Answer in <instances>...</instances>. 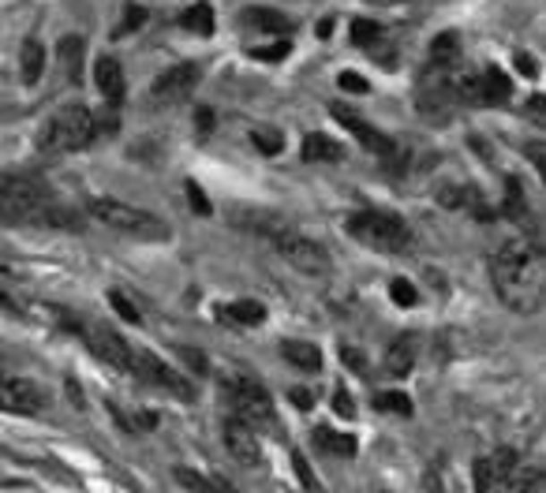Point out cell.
Instances as JSON below:
<instances>
[{
  "label": "cell",
  "mask_w": 546,
  "mask_h": 493,
  "mask_svg": "<svg viewBox=\"0 0 546 493\" xmlns=\"http://www.w3.org/2000/svg\"><path fill=\"white\" fill-rule=\"evenodd\" d=\"M300 154H303L307 165H333V161H341V157H345V146H341L337 139H329V135L311 132V135H303Z\"/></svg>",
  "instance_id": "ac0fdd59"
},
{
  "label": "cell",
  "mask_w": 546,
  "mask_h": 493,
  "mask_svg": "<svg viewBox=\"0 0 546 493\" xmlns=\"http://www.w3.org/2000/svg\"><path fill=\"white\" fill-rule=\"evenodd\" d=\"M90 217L113 232L139 235V240H165V235H169V228H165L161 217H154L150 209H139V206L120 202V199H94Z\"/></svg>",
  "instance_id": "8992f818"
},
{
  "label": "cell",
  "mask_w": 546,
  "mask_h": 493,
  "mask_svg": "<svg viewBox=\"0 0 546 493\" xmlns=\"http://www.w3.org/2000/svg\"><path fill=\"white\" fill-rule=\"evenodd\" d=\"M251 139H255V146L262 149V154H269V157L285 149V139H281L277 127H255V132H251Z\"/></svg>",
  "instance_id": "1f68e13d"
},
{
  "label": "cell",
  "mask_w": 546,
  "mask_h": 493,
  "mask_svg": "<svg viewBox=\"0 0 546 493\" xmlns=\"http://www.w3.org/2000/svg\"><path fill=\"white\" fill-rule=\"evenodd\" d=\"M337 82H341V90H348V94H367V90H371V87H367V79H360L355 72H345Z\"/></svg>",
  "instance_id": "f35d334b"
},
{
  "label": "cell",
  "mask_w": 546,
  "mask_h": 493,
  "mask_svg": "<svg viewBox=\"0 0 546 493\" xmlns=\"http://www.w3.org/2000/svg\"><path fill=\"white\" fill-rule=\"evenodd\" d=\"M109 307L124 318V321H128V326H142V310H139V303H132V299L128 295H124V292H109Z\"/></svg>",
  "instance_id": "4dcf8cb0"
},
{
  "label": "cell",
  "mask_w": 546,
  "mask_h": 493,
  "mask_svg": "<svg viewBox=\"0 0 546 493\" xmlns=\"http://www.w3.org/2000/svg\"><path fill=\"white\" fill-rule=\"evenodd\" d=\"M456 82H460V64H456V68H446V64H427L423 75H419V90H415L419 113H423V116L449 113L453 105L460 101Z\"/></svg>",
  "instance_id": "9c48e42d"
},
{
  "label": "cell",
  "mask_w": 546,
  "mask_h": 493,
  "mask_svg": "<svg viewBox=\"0 0 546 493\" xmlns=\"http://www.w3.org/2000/svg\"><path fill=\"white\" fill-rule=\"evenodd\" d=\"M199 64H173V68H165L158 79H154V87H150V98L158 105H176L183 98H192V90L199 87Z\"/></svg>",
  "instance_id": "7c38bea8"
},
{
  "label": "cell",
  "mask_w": 546,
  "mask_h": 493,
  "mask_svg": "<svg viewBox=\"0 0 546 493\" xmlns=\"http://www.w3.org/2000/svg\"><path fill=\"white\" fill-rule=\"evenodd\" d=\"M19 75H23L27 87H34V82L46 75V49H41V41L30 38L23 49H19Z\"/></svg>",
  "instance_id": "cb8c5ba5"
},
{
  "label": "cell",
  "mask_w": 546,
  "mask_h": 493,
  "mask_svg": "<svg viewBox=\"0 0 546 493\" xmlns=\"http://www.w3.org/2000/svg\"><path fill=\"white\" fill-rule=\"evenodd\" d=\"M180 355H183L187 362H192V367H195V370H206V355H202V352H192V348H180Z\"/></svg>",
  "instance_id": "b9f144b4"
},
{
  "label": "cell",
  "mask_w": 546,
  "mask_h": 493,
  "mask_svg": "<svg viewBox=\"0 0 546 493\" xmlns=\"http://www.w3.org/2000/svg\"><path fill=\"white\" fill-rule=\"evenodd\" d=\"M98 135V120L87 105H64L56 109L38 132V154L60 157V154H75V149L90 146Z\"/></svg>",
  "instance_id": "3957f363"
},
{
  "label": "cell",
  "mask_w": 546,
  "mask_h": 493,
  "mask_svg": "<svg viewBox=\"0 0 546 493\" xmlns=\"http://www.w3.org/2000/svg\"><path fill=\"white\" fill-rule=\"evenodd\" d=\"M345 232L352 235V240H360L363 247L382 251V254H405L412 247V228L397 217V213H386V209L348 213Z\"/></svg>",
  "instance_id": "277c9868"
},
{
  "label": "cell",
  "mask_w": 546,
  "mask_h": 493,
  "mask_svg": "<svg viewBox=\"0 0 546 493\" xmlns=\"http://www.w3.org/2000/svg\"><path fill=\"white\" fill-rule=\"evenodd\" d=\"M87 340H90V352H94L101 362H109V367H116V370L128 374L132 344H128V340H124L116 329H109V326H90V329H87Z\"/></svg>",
  "instance_id": "9a60e30c"
},
{
  "label": "cell",
  "mask_w": 546,
  "mask_h": 493,
  "mask_svg": "<svg viewBox=\"0 0 546 493\" xmlns=\"http://www.w3.org/2000/svg\"><path fill=\"white\" fill-rule=\"evenodd\" d=\"M491 281L498 299L513 314H535L542 307V281H546L542 243L535 235H513V240H506L491 262Z\"/></svg>",
  "instance_id": "6da1fadb"
},
{
  "label": "cell",
  "mask_w": 546,
  "mask_h": 493,
  "mask_svg": "<svg viewBox=\"0 0 546 493\" xmlns=\"http://www.w3.org/2000/svg\"><path fill=\"white\" fill-rule=\"evenodd\" d=\"M348 34H352V46H360V49H371V46H378L382 41V27L374 23V19H352V27H348Z\"/></svg>",
  "instance_id": "f1b7e54d"
},
{
  "label": "cell",
  "mask_w": 546,
  "mask_h": 493,
  "mask_svg": "<svg viewBox=\"0 0 546 493\" xmlns=\"http://www.w3.org/2000/svg\"><path fill=\"white\" fill-rule=\"evenodd\" d=\"M513 98V79L501 68H487L475 75V105H501Z\"/></svg>",
  "instance_id": "2e32d148"
},
{
  "label": "cell",
  "mask_w": 546,
  "mask_h": 493,
  "mask_svg": "<svg viewBox=\"0 0 546 493\" xmlns=\"http://www.w3.org/2000/svg\"><path fill=\"white\" fill-rule=\"evenodd\" d=\"M288 49H292V41H273L269 49H251V56L255 60H281V56H288Z\"/></svg>",
  "instance_id": "74e56055"
},
{
  "label": "cell",
  "mask_w": 546,
  "mask_h": 493,
  "mask_svg": "<svg viewBox=\"0 0 546 493\" xmlns=\"http://www.w3.org/2000/svg\"><path fill=\"white\" fill-rule=\"evenodd\" d=\"M535 489H539V471H524L513 448H498V453L475 460V493H535Z\"/></svg>",
  "instance_id": "5b68a950"
},
{
  "label": "cell",
  "mask_w": 546,
  "mask_h": 493,
  "mask_svg": "<svg viewBox=\"0 0 546 493\" xmlns=\"http://www.w3.org/2000/svg\"><path fill=\"white\" fill-rule=\"evenodd\" d=\"M281 355L300 370H319L322 367V352H319V344H311V340H285Z\"/></svg>",
  "instance_id": "d4e9b609"
},
{
  "label": "cell",
  "mask_w": 546,
  "mask_h": 493,
  "mask_svg": "<svg viewBox=\"0 0 546 493\" xmlns=\"http://www.w3.org/2000/svg\"><path fill=\"white\" fill-rule=\"evenodd\" d=\"M82 46L87 41L68 34V38H60V46H56V64H60V72H64V82H75L79 79V68H82Z\"/></svg>",
  "instance_id": "603a6c76"
},
{
  "label": "cell",
  "mask_w": 546,
  "mask_h": 493,
  "mask_svg": "<svg viewBox=\"0 0 546 493\" xmlns=\"http://www.w3.org/2000/svg\"><path fill=\"white\" fill-rule=\"evenodd\" d=\"M236 225L251 228V232H262V235H269V240L288 228V221L277 217V213H269V209H236Z\"/></svg>",
  "instance_id": "44dd1931"
},
{
  "label": "cell",
  "mask_w": 546,
  "mask_h": 493,
  "mask_svg": "<svg viewBox=\"0 0 546 493\" xmlns=\"http://www.w3.org/2000/svg\"><path fill=\"white\" fill-rule=\"evenodd\" d=\"M221 393L228 400V412H233V419L247 422L251 430H259V426L273 422V396L266 385H259L255 378L247 374H228L221 381Z\"/></svg>",
  "instance_id": "52a82bcc"
},
{
  "label": "cell",
  "mask_w": 546,
  "mask_h": 493,
  "mask_svg": "<svg viewBox=\"0 0 546 493\" xmlns=\"http://www.w3.org/2000/svg\"><path fill=\"white\" fill-rule=\"evenodd\" d=\"M94 82H98V90L105 94V101H109V105H120L124 101V68H120L116 56H98V64H94Z\"/></svg>",
  "instance_id": "e0dca14e"
},
{
  "label": "cell",
  "mask_w": 546,
  "mask_h": 493,
  "mask_svg": "<svg viewBox=\"0 0 546 493\" xmlns=\"http://www.w3.org/2000/svg\"><path fill=\"white\" fill-rule=\"evenodd\" d=\"M288 396L296 400V407H303V412H307V407H311V393H307V389H292Z\"/></svg>",
  "instance_id": "7bdbcfd3"
},
{
  "label": "cell",
  "mask_w": 546,
  "mask_h": 493,
  "mask_svg": "<svg viewBox=\"0 0 546 493\" xmlns=\"http://www.w3.org/2000/svg\"><path fill=\"white\" fill-rule=\"evenodd\" d=\"M273 247H277V254L292 266V269H300L307 276H326L333 269V259H329V251L319 243V240H311V235L296 232V228H285L273 235Z\"/></svg>",
  "instance_id": "ba28073f"
},
{
  "label": "cell",
  "mask_w": 546,
  "mask_h": 493,
  "mask_svg": "<svg viewBox=\"0 0 546 493\" xmlns=\"http://www.w3.org/2000/svg\"><path fill=\"white\" fill-rule=\"evenodd\" d=\"M180 27L195 30V34H214V8H209L206 0H199V4H192L180 15Z\"/></svg>",
  "instance_id": "83f0119b"
},
{
  "label": "cell",
  "mask_w": 546,
  "mask_h": 493,
  "mask_svg": "<svg viewBox=\"0 0 546 493\" xmlns=\"http://www.w3.org/2000/svg\"><path fill=\"white\" fill-rule=\"evenodd\" d=\"M516 64H520V72H528V75H535V72H539V64H535L532 56H516Z\"/></svg>",
  "instance_id": "ee69618b"
},
{
  "label": "cell",
  "mask_w": 546,
  "mask_h": 493,
  "mask_svg": "<svg viewBox=\"0 0 546 493\" xmlns=\"http://www.w3.org/2000/svg\"><path fill=\"white\" fill-rule=\"evenodd\" d=\"M128 374H135L139 381L154 385V389L169 393V396H176V400H192V396H195V385L187 381V378H183L180 370H173L169 362H161V359H158L154 352H146V348H139V344H132Z\"/></svg>",
  "instance_id": "30bf717a"
},
{
  "label": "cell",
  "mask_w": 546,
  "mask_h": 493,
  "mask_svg": "<svg viewBox=\"0 0 546 493\" xmlns=\"http://www.w3.org/2000/svg\"><path fill=\"white\" fill-rule=\"evenodd\" d=\"M225 448H228V453H233V460L243 463V467H259V463H262V441H259V430H251L247 422H240V419H233V415H228V422H225Z\"/></svg>",
  "instance_id": "5bb4252c"
},
{
  "label": "cell",
  "mask_w": 546,
  "mask_h": 493,
  "mask_svg": "<svg viewBox=\"0 0 546 493\" xmlns=\"http://www.w3.org/2000/svg\"><path fill=\"white\" fill-rule=\"evenodd\" d=\"M333 116H337V120L348 127V132L371 149V154H378V157L389 161V165H393V161H401V146H397L389 135L378 132V127H371L363 116H355V113H348V109H341V105H333Z\"/></svg>",
  "instance_id": "4fadbf2b"
},
{
  "label": "cell",
  "mask_w": 546,
  "mask_h": 493,
  "mask_svg": "<svg viewBox=\"0 0 546 493\" xmlns=\"http://www.w3.org/2000/svg\"><path fill=\"white\" fill-rule=\"evenodd\" d=\"M292 467H296V479L303 482V489H319V479H314V471H311V463H307V456L300 453V448H292Z\"/></svg>",
  "instance_id": "d6a6232c"
},
{
  "label": "cell",
  "mask_w": 546,
  "mask_h": 493,
  "mask_svg": "<svg viewBox=\"0 0 546 493\" xmlns=\"http://www.w3.org/2000/svg\"><path fill=\"white\" fill-rule=\"evenodd\" d=\"M509 195H506V213H513V217H524V195H520V183L509 180Z\"/></svg>",
  "instance_id": "8d00e7d4"
},
{
  "label": "cell",
  "mask_w": 546,
  "mask_h": 493,
  "mask_svg": "<svg viewBox=\"0 0 546 493\" xmlns=\"http://www.w3.org/2000/svg\"><path fill=\"white\" fill-rule=\"evenodd\" d=\"M314 445H319L322 453H329V456H341V460H352L355 453H360V445H355L352 434L329 430V426H322V430H314Z\"/></svg>",
  "instance_id": "7402d4cb"
},
{
  "label": "cell",
  "mask_w": 546,
  "mask_h": 493,
  "mask_svg": "<svg viewBox=\"0 0 546 493\" xmlns=\"http://www.w3.org/2000/svg\"><path fill=\"white\" fill-rule=\"evenodd\" d=\"M221 314L228 321H236V326H262V321H266V307L255 303V299H236V303L221 307Z\"/></svg>",
  "instance_id": "484cf974"
},
{
  "label": "cell",
  "mask_w": 546,
  "mask_h": 493,
  "mask_svg": "<svg viewBox=\"0 0 546 493\" xmlns=\"http://www.w3.org/2000/svg\"><path fill=\"white\" fill-rule=\"evenodd\" d=\"M195 127H199V135H209V127H214V113H209L206 105L195 113Z\"/></svg>",
  "instance_id": "60d3db41"
},
{
  "label": "cell",
  "mask_w": 546,
  "mask_h": 493,
  "mask_svg": "<svg viewBox=\"0 0 546 493\" xmlns=\"http://www.w3.org/2000/svg\"><path fill=\"white\" fill-rule=\"evenodd\" d=\"M46 407V393L34 381L0 370V412L8 415H38Z\"/></svg>",
  "instance_id": "8fae6325"
},
{
  "label": "cell",
  "mask_w": 546,
  "mask_h": 493,
  "mask_svg": "<svg viewBox=\"0 0 546 493\" xmlns=\"http://www.w3.org/2000/svg\"><path fill=\"white\" fill-rule=\"evenodd\" d=\"M333 412H337L341 419H352V415H355V404H352V396L345 393V385H337V389H333Z\"/></svg>",
  "instance_id": "d590c367"
},
{
  "label": "cell",
  "mask_w": 546,
  "mask_h": 493,
  "mask_svg": "<svg viewBox=\"0 0 546 493\" xmlns=\"http://www.w3.org/2000/svg\"><path fill=\"white\" fill-rule=\"evenodd\" d=\"M389 295H393L397 307H412V303H415V288L405 281V276H397V281L389 285Z\"/></svg>",
  "instance_id": "e575fe53"
},
{
  "label": "cell",
  "mask_w": 546,
  "mask_h": 493,
  "mask_svg": "<svg viewBox=\"0 0 546 493\" xmlns=\"http://www.w3.org/2000/svg\"><path fill=\"white\" fill-rule=\"evenodd\" d=\"M146 23V8H139V4H128L124 8V23L116 27V34L124 38V34H132V30H139Z\"/></svg>",
  "instance_id": "836d02e7"
},
{
  "label": "cell",
  "mask_w": 546,
  "mask_h": 493,
  "mask_svg": "<svg viewBox=\"0 0 546 493\" xmlns=\"http://www.w3.org/2000/svg\"><path fill=\"white\" fill-rule=\"evenodd\" d=\"M187 195H192V209L195 213H209V202H206V195H202L195 183H187Z\"/></svg>",
  "instance_id": "ab89813d"
},
{
  "label": "cell",
  "mask_w": 546,
  "mask_h": 493,
  "mask_svg": "<svg viewBox=\"0 0 546 493\" xmlns=\"http://www.w3.org/2000/svg\"><path fill=\"white\" fill-rule=\"evenodd\" d=\"M412 367H415V336H397L386 352V374L405 378Z\"/></svg>",
  "instance_id": "ffe728a7"
},
{
  "label": "cell",
  "mask_w": 546,
  "mask_h": 493,
  "mask_svg": "<svg viewBox=\"0 0 546 493\" xmlns=\"http://www.w3.org/2000/svg\"><path fill=\"white\" fill-rule=\"evenodd\" d=\"M374 407L378 412H389V415H412V396L408 393H378V400H374Z\"/></svg>",
  "instance_id": "f546056e"
},
{
  "label": "cell",
  "mask_w": 546,
  "mask_h": 493,
  "mask_svg": "<svg viewBox=\"0 0 546 493\" xmlns=\"http://www.w3.org/2000/svg\"><path fill=\"white\" fill-rule=\"evenodd\" d=\"M341 359H345V362H352V367H363V355H360V352H352V348H345V352H341Z\"/></svg>",
  "instance_id": "f6af8a7d"
},
{
  "label": "cell",
  "mask_w": 546,
  "mask_h": 493,
  "mask_svg": "<svg viewBox=\"0 0 546 493\" xmlns=\"http://www.w3.org/2000/svg\"><path fill=\"white\" fill-rule=\"evenodd\" d=\"M240 19H243V27L259 30V34H288L292 30V19L277 8H243Z\"/></svg>",
  "instance_id": "d6986e66"
},
{
  "label": "cell",
  "mask_w": 546,
  "mask_h": 493,
  "mask_svg": "<svg viewBox=\"0 0 546 493\" xmlns=\"http://www.w3.org/2000/svg\"><path fill=\"white\" fill-rule=\"evenodd\" d=\"M0 221H12V225H68L72 217L53 202V191L38 176L0 173Z\"/></svg>",
  "instance_id": "7a4b0ae2"
},
{
  "label": "cell",
  "mask_w": 546,
  "mask_h": 493,
  "mask_svg": "<svg viewBox=\"0 0 546 493\" xmlns=\"http://www.w3.org/2000/svg\"><path fill=\"white\" fill-rule=\"evenodd\" d=\"M431 64H446V68H456L460 64V34L446 30L431 41Z\"/></svg>",
  "instance_id": "4316f807"
}]
</instances>
